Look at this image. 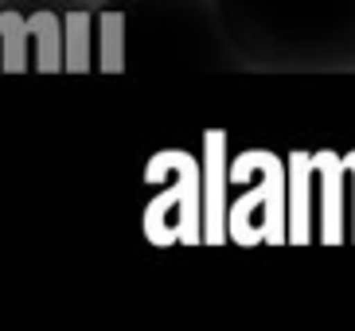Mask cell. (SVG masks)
Listing matches in <instances>:
<instances>
[{
    "label": "cell",
    "instance_id": "1",
    "mask_svg": "<svg viewBox=\"0 0 355 331\" xmlns=\"http://www.w3.org/2000/svg\"><path fill=\"white\" fill-rule=\"evenodd\" d=\"M242 66L261 74H355V0H219Z\"/></svg>",
    "mask_w": 355,
    "mask_h": 331
},
{
    "label": "cell",
    "instance_id": "3",
    "mask_svg": "<svg viewBox=\"0 0 355 331\" xmlns=\"http://www.w3.org/2000/svg\"><path fill=\"white\" fill-rule=\"evenodd\" d=\"M105 0H4V8L16 12H86V8H98Z\"/></svg>",
    "mask_w": 355,
    "mask_h": 331
},
{
    "label": "cell",
    "instance_id": "2",
    "mask_svg": "<svg viewBox=\"0 0 355 331\" xmlns=\"http://www.w3.org/2000/svg\"><path fill=\"white\" fill-rule=\"evenodd\" d=\"M110 66L246 71L227 39L219 0H105L94 8Z\"/></svg>",
    "mask_w": 355,
    "mask_h": 331
}]
</instances>
